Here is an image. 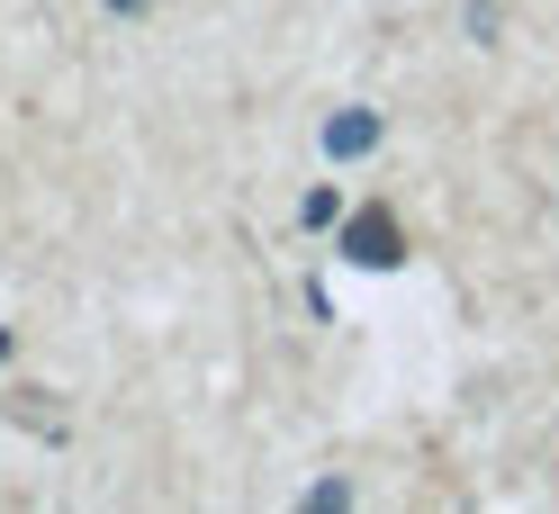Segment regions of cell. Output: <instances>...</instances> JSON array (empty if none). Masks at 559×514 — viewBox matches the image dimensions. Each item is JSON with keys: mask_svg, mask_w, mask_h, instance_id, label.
<instances>
[{"mask_svg": "<svg viewBox=\"0 0 559 514\" xmlns=\"http://www.w3.org/2000/svg\"><path fill=\"white\" fill-rule=\"evenodd\" d=\"M109 10H127V19H135V10H145V0H109Z\"/></svg>", "mask_w": 559, "mask_h": 514, "instance_id": "3957f363", "label": "cell"}, {"mask_svg": "<svg viewBox=\"0 0 559 514\" xmlns=\"http://www.w3.org/2000/svg\"><path fill=\"white\" fill-rule=\"evenodd\" d=\"M343 253H353L361 271H397V262H406V226H397L389 208H361L353 226H343Z\"/></svg>", "mask_w": 559, "mask_h": 514, "instance_id": "6da1fadb", "label": "cell"}, {"mask_svg": "<svg viewBox=\"0 0 559 514\" xmlns=\"http://www.w3.org/2000/svg\"><path fill=\"white\" fill-rule=\"evenodd\" d=\"M325 154H334V163L379 154V118H370V109H334V118H325Z\"/></svg>", "mask_w": 559, "mask_h": 514, "instance_id": "7a4b0ae2", "label": "cell"}]
</instances>
